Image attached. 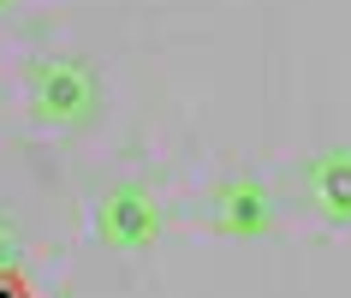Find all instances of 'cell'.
<instances>
[{
	"mask_svg": "<svg viewBox=\"0 0 351 298\" xmlns=\"http://www.w3.org/2000/svg\"><path fill=\"white\" fill-rule=\"evenodd\" d=\"M24 95H30V113H36L42 126H54V131L90 126L95 108H101V84H95V72L84 66V60H72V54L36 60L30 78H24Z\"/></svg>",
	"mask_w": 351,
	"mask_h": 298,
	"instance_id": "obj_1",
	"label": "cell"
},
{
	"mask_svg": "<svg viewBox=\"0 0 351 298\" xmlns=\"http://www.w3.org/2000/svg\"><path fill=\"white\" fill-rule=\"evenodd\" d=\"M95 239L131 257V251H149V244L161 239V203H155V191L125 179V185L101 191V203H95Z\"/></svg>",
	"mask_w": 351,
	"mask_h": 298,
	"instance_id": "obj_2",
	"label": "cell"
},
{
	"mask_svg": "<svg viewBox=\"0 0 351 298\" xmlns=\"http://www.w3.org/2000/svg\"><path fill=\"white\" fill-rule=\"evenodd\" d=\"M208 221L221 227L226 239H262L274 227V197H268L262 179H226V185H215Z\"/></svg>",
	"mask_w": 351,
	"mask_h": 298,
	"instance_id": "obj_3",
	"label": "cell"
},
{
	"mask_svg": "<svg viewBox=\"0 0 351 298\" xmlns=\"http://www.w3.org/2000/svg\"><path fill=\"white\" fill-rule=\"evenodd\" d=\"M304 203L328 227H351V149H322L304 161Z\"/></svg>",
	"mask_w": 351,
	"mask_h": 298,
	"instance_id": "obj_4",
	"label": "cell"
},
{
	"mask_svg": "<svg viewBox=\"0 0 351 298\" xmlns=\"http://www.w3.org/2000/svg\"><path fill=\"white\" fill-rule=\"evenodd\" d=\"M19 257H24V239H19V227L0 215V268H19Z\"/></svg>",
	"mask_w": 351,
	"mask_h": 298,
	"instance_id": "obj_5",
	"label": "cell"
},
{
	"mask_svg": "<svg viewBox=\"0 0 351 298\" xmlns=\"http://www.w3.org/2000/svg\"><path fill=\"white\" fill-rule=\"evenodd\" d=\"M0 298H36V286L24 280V268H0Z\"/></svg>",
	"mask_w": 351,
	"mask_h": 298,
	"instance_id": "obj_6",
	"label": "cell"
},
{
	"mask_svg": "<svg viewBox=\"0 0 351 298\" xmlns=\"http://www.w3.org/2000/svg\"><path fill=\"white\" fill-rule=\"evenodd\" d=\"M6 6H19V0H0V12H6Z\"/></svg>",
	"mask_w": 351,
	"mask_h": 298,
	"instance_id": "obj_7",
	"label": "cell"
}]
</instances>
